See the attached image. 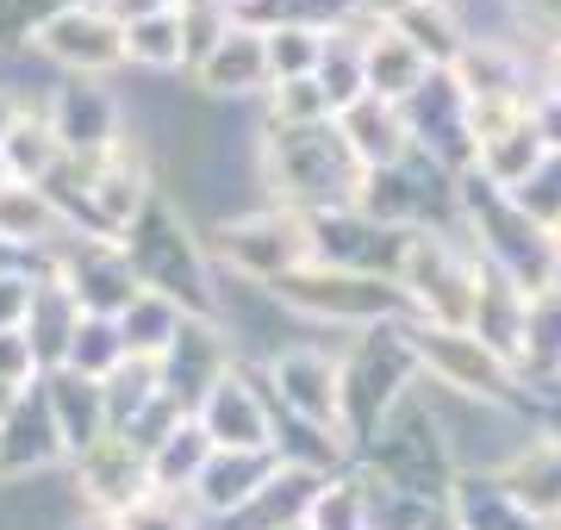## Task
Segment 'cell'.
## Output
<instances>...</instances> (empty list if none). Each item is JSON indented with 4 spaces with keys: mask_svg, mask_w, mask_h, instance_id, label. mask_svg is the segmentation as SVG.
<instances>
[{
    "mask_svg": "<svg viewBox=\"0 0 561 530\" xmlns=\"http://www.w3.org/2000/svg\"><path fill=\"white\" fill-rule=\"evenodd\" d=\"M256 175L262 200L287 206L300 219L343 212L362 194V163L337 138V119L324 125H256Z\"/></svg>",
    "mask_w": 561,
    "mask_h": 530,
    "instance_id": "cell-1",
    "label": "cell"
},
{
    "mask_svg": "<svg viewBox=\"0 0 561 530\" xmlns=\"http://www.w3.org/2000/svg\"><path fill=\"white\" fill-rule=\"evenodd\" d=\"M119 250L138 275V287L175 300L194 319H219V268H213V250H206L194 212L175 206V194H157L144 206L138 219L125 224Z\"/></svg>",
    "mask_w": 561,
    "mask_h": 530,
    "instance_id": "cell-2",
    "label": "cell"
},
{
    "mask_svg": "<svg viewBox=\"0 0 561 530\" xmlns=\"http://www.w3.org/2000/svg\"><path fill=\"white\" fill-rule=\"evenodd\" d=\"M393 287H400L412 325L468 331V312H474V293H481V256L461 238V224H431V231L405 238Z\"/></svg>",
    "mask_w": 561,
    "mask_h": 530,
    "instance_id": "cell-3",
    "label": "cell"
},
{
    "mask_svg": "<svg viewBox=\"0 0 561 530\" xmlns=\"http://www.w3.org/2000/svg\"><path fill=\"white\" fill-rule=\"evenodd\" d=\"M419 381L424 368H419V344H412V319H387V325L356 331L343 344V437H350V449L368 443L381 430V418Z\"/></svg>",
    "mask_w": 561,
    "mask_h": 530,
    "instance_id": "cell-4",
    "label": "cell"
},
{
    "mask_svg": "<svg viewBox=\"0 0 561 530\" xmlns=\"http://www.w3.org/2000/svg\"><path fill=\"white\" fill-rule=\"evenodd\" d=\"M201 238L213 250V268L231 275V281H250V287H275L280 275H294V268L312 263V224L275 200L243 206L231 219L206 224Z\"/></svg>",
    "mask_w": 561,
    "mask_h": 530,
    "instance_id": "cell-5",
    "label": "cell"
},
{
    "mask_svg": "<svg viewBox=\"0 0 561 530\" xmlns=\"http://www.w3.org/2000/svg\"><path fill=\"white\" fill-rule=\"evenodd\" d=\"M268 293H275L300 325H337V331H350V337L368 331V325H387V319H405L400 287L381 281V275H356V268L306 263V268H294V275H280Z\"/></svg>",
    "mask_w": 561,
    "mask_h": 530,
    "instance_id": "cell-6",
    "label": "cell"
},
{
    "mask_svg": "<svg viewBox=\"0 0 561 530\" xmlns=\"http://www.w3.org/2000/svg\"><path fill=\"white\" fill-rule=\"evenodd\" d=\"M250 368L262 375V388H268L280 418H300V425H319V430H337L343 437V349L280 344L268 362H250Z\"/></svg>",
    "mask_w": 561,
    "mask_h": 530,
    "instance_id": "cell-7",
    "label": "cell"
},
{
    "mask_svg": "<svg viewBox=\"0 0 561 530\" xmlns=\"http://www.w3.org/2000/svg\"><path fill=\"white\" fill-rule=\"evenodd\" d=\"M412 344H419V368L424 381L443 393H461V400H500V406H530L518 368L493 356V349L474 337V331H437V325H412Z\"/></svg>",
    "mask_w": 561,
    "mask_h": 530,
    "instance_id": "cell-8",
    "label": "cell"
},
{
    "mask_svg": "<svg viewBox=\"0 0 561 530\" xmlns=\"http://www.w3.org/2000/svg\"><path fill=\"white\" fill-rule=\"evenodd\" d=\"M38 268H44V275H57V281L76 293V307L94 312V319H119V312L144 293L138 275H131V263H125L119 238H88V231H69V238H62Z\"/></svg>",
    "mask_w": 561,
    "mask_h": 530,
    "instance_id": "cell-9",
    "label": "cell"
},
{
    "mask_svg": "<svg viewBox=\"0 0 561 530\" xmlns=\"http://www.w3.org/2000/svg\"><path fill=\"white\" fill-rule=\"evenodd\" d=\"M32 57H44L57 76L106 82L113 69H125V25L106 13L101 0H76L32 38Z\"/></svg>",
    "mask_w": 561,
    "mask_h": 530,
    "instance_id": "cell-10",
    "label": "cell"
},
{
    "mask_svg": "<svg viewBox=\"0 0 561 530\" xmlns=\"http://www.w3.org/2000/svg\"><path fill=\"white\" fill-rule=\"evenodd\" d=\"M400 113L419 157L443 163L449 175H468V163H474V106H468V94H461V82L449 69H437Z\"/></svg>",
    "mask_w": 561,
    "mask_h": 530,
    "instance_id": "cell-11",
    "label": "cell"
},
{
    "mask_svg": "<svg viewBox=\"0 0 561 530\" xmlns=\"http://www.w3.org/2000/svg\"><path fill=\"white\" fill-rule=\"evenodd\" d=\"M44 119L62 138L69 157H101L125 138V94L113 82H88V76H62L50 94H44Z\"/></svg>",
    "mask_w": 561,
    "mask_h": 530,
    "instance_id": "cell-12",
    "label": "cell"
},
{
    "mask_svg": "<svg viewBox=\"0 0 561 530\" xmlns=\"http://www.w3.org/2000/svg\"><path fill=\"white\" fill-rule=\"evenodd\" d=\"M194 425L213 437V449H275V400L262 388V375L238 362L219 388H206L194 406Z\"/></svg>",
    "mask_w": 561,
    "mask_h": 530,
    "instance_id": "cell-13",
    "label": "cell"
},
{
    "mask_svg": "<svg viewBox=\"0 0 561 530\" xmlns=\"http://www.w3.org/2000/svg\"><path fill=\"white\" fill-rule=\"evenodd\" d=\"M312 224V263L324 268H356V275H381L393 281V268H400V250L412 231H393V224L368 219L362 206H343V212H319Z\"/></svg>",
    "mask_w": 561,
    "mask_h": 530,
    "instance_id": "cell-14",
    "label": "cell"
},
{
    "mask_svg": "<svg viewBox=\"0 0 561 530\" xmlns=\"http://www.w3.org/2000/svg\"><path fill=\"white\" fill-rule=\"evenodd\" d=\"M69 481H76V506L106 511V518H125V511L150 493V456L113 430V437H101L88 456L69 462Z\"/></svg>",
    "mask_w": 561,
    "mask_h": 530,
    "instance_id": "cell-15",
    "label": "cell"
},
{
    "mask_svg": "<svg viewBox=\"0 0 561 530\" xmlns=\"http://www.w3.org/2000/svg\"><path fill=\"white\" fill-rule=\"evenodd\" d=\"M187 76H194V88H201L206 101L262 106V94L275 88V76H268V38H262L256 25L231 20V25H225V38L213 44Z\"/></svg>",
    "mask_w": 561,
    "mask_h": 530,
    "instance_id": "cell-16",
    "label": "cell"
},
{
    "mask_svg": "<svg viewBox=\"0 0 561 530\" xmlns=\"http://www.w3.org/2000/svg\"><path fill=\"white\" fill-rule=\"evenodd\" d=\"M231 368H238V349H231V337H225L219 319H187L181 337L162 349L157 375H162V393L194 412L206 400V388H219Z\"/></svg>",
    "mask_w": 561,
    "mask_h": 530,
    "instance_id": "cell-17",
    "label": "cell"
},
{
    "mask_svg": "<svg viewBox=\"0 0 561 530\" xmlns=\"http://www.w3.org/2000/svg\"><path fill=\"white\" fill-rule=\"evenodd\" d=\"M50 469H69V449H62L57 418L44 406V388L32 381L20 406L0 418V487L38 481V474H50Z\"/></svg>",
    "mask_w": 561,
    "mask_h": 530,
    "instance_id": "cell-18",
    "label": "cell"
},
{
    "mask_svg": "<svg viewBox=\"0 0 561 530\" xmlns=\"http://www.w3.org/2000/svg\"><path fill=\"white\" fill-rule=\"evenodd\" d=\"M280 469V456L275 449H213V462H206V474L194 481V511H201L206 525L219 530V525H231L250 499L262 493V481Z\"/></svg>",
    "mask_w": 561,
    "mask_h": 530,
    "instance_id": "cell-19",
    "label": "cell"
},
{
    "mask_svg": "<svg viewBox=\"0 0 561 530\" xmlns=\"http://www.w3.org/2000/svg\"><path fill=\"white\" fill-rule=\"evenodd\" d=\"M76 224L62 219V206L44 194V187H0V256L7 263H25V268H38L50 250L69 238Z\"/></svg>",
    "mask_w": 561,
    "mask_h": 530,
    "instance_id": "cell-20",
    "label": "cell"
},
{
    "mask_svg": "<svg viewBox=\"0 0 561 530\" xmlns=\"http://www.w3.org/2000/svg\"><path fill=\"white\" fill-rule=\"evenodd\" d=\"M38 388H44L50 418H57V437H62V449H69V462L88 456L101 437H113L101 381H88V375H76V368H50V375H38Z\"/></svg>",
    "mask_w": 561,
    "mask_h": 530,
    "instance_id": "cell-21",
    "label": "cell"
},
{
    "mask_svg": "<svg viewBox=\"0 0 561 530\" xmlns=\"http://www.w3.org/2000/svg\"><path fill=\"white\" fill-rule=\"evenodd\" d=\"M337 138L350 143V157L362 163V175H381V169H393V163L412 157L405 113L400 106H387V101H375V94H362L356 106H343L337 113Z\"/></svg>",
    "mask_w": 561,
    "mask_h": 530,
    "instance_id": "cell-22",
    "label": "cell"
},
{
    "mask_svg": "<svg viewBox=\"0 0 561 530\" xmlns=\"http://www.w3.org/2000/svg\"><path fill=\"white\" fill-rule=\"evenodd\" d=\"M500 481H505V493L537 518V525L561 530V437L537 430V437H530V443L500 469Z\"/></svg>",
    "mask_w": 561,
    "mask_h": 530,
    "instance_id": "cell-23",
    "label": "cell"
},
{
    "mask_svg": "<svg viewBox=\"0 0 561 530\" xmlns=\"http://www.w3.org/2000/svg\"><path fill=\"white\" fill-rule=\"evenodd\" d=\"M32 275H38V281H32V307H25L20 337L32 344L38 375H50V368H62V356H69V337H76V325H81V307L57 275H44V268H32Z\"/></svg>",
    "mask_w": 561,
    "mask_h": 530,
    "instance_id": "cell-24",
    "label": "cell"
},
{
    "mask_svg": "<svg viewBox=\"0 0 561 530\" xmlns=\"http://www.w3.org/2000/svg\"><path fill=\"white\" fill-rule=\"evenodd\" d=\"M362 62H368V94H375V101H387V106H405L424 82H431V76H437L400 25H368Z\"/></svg>",
    "mask_w": 561,
    "mask_h": 530,
    "instance_id": "cell-25",
    "label": "cell"
},
{
    "mask_svg": "<svg viewBox=\"0 0 561 530\" xmlns=\"http://www.w3.org/2000/svg\"><path fill=\"white\" fill-rule=\"evenodd\" d=\"M524 325H530V293H524V287H512L505 275H493V268L481 263V293H474L468 331H474V337H481L493 356H505V362L518 368V356H524Z\"/></svg>",
    "mask_w": 561,
    "mask_h": 530,
    "instance_id": "cell-26",
    "label": "cell"
},
{
    "mask_svg": "<svg viewBox=\"0 0 561 530\" xmlns=\"http://www.w3.org/2000/svg\"><path fill=\"white\" fill-rule=\"evenodd\" d=\"M449 525L456 530H549L505 493L500 474H456V487H449Z\"/></svg>",
    "mask_w": 561,
    "mask_h": 530,
    "instance_id": "cell-27",
    "label": "cell"
},
{
    "mask_svg": "<svg viewBox=\"0 0 561 530\" xmlns=\"http://www.w3.org/2000/svg\"><path fill=\"white\" fill-rule=\"evenodd\" d=\"M319 481H324V474L287 469V462H280V469L262 481L256 499H250V506H243L231 525H219V530H287V525H306V511H312V493H319Z\"/></svg>",
    "mask_w": 561,
    "mask_h": 530,
    "instance_id": "cell-28",
    "label": "cell"
},
{
    "mask_svg": "<svg viewBox=\"0 0 561 530\" xmlns=\"http://www.w3.org/2000/svg\"><path fill=\"white\" fill-rule=\"evenodd\" d=\"M362 44H368V20H350L337 32H324V57H319V76L312 82L324 88L331 113L356 106L368 94V62H362Z\"/></svg>",
    "mask_w": 561,
    "mask_h": 530,
    "instance_id": "cell-29",
    "label": "cell"
},
{
    "mask_svg": "<svg viewBox=\"0 0 561 530\" xmlns=\"http://www.w3.org/2000/svg\"><path fill=\"white\" fill-rule=\"evenodd\" d=\"M62 157H69V150H62V138L50 131V119H44L38 101L25 106V119L7 131V143H0V163H7V175H13V182H25V187H44L62 169Z\"/></svg>",
    "mask_w": 561,
    "mask_h": 530,
    "instance_id": "cell-30",
    "label": "cell"
},
{
    "mask_svg": "<svg viewBox=\"0 0 561 530\" xmlns=\"http://www.w3.org/2000/svg\"><path fill=\"white\" fill-rule=\"evenodd\" d=\"M194 312H181L175 300H162V293H150L144 287L138 300L119 312V337H125V356L131 362H162V349L181 337V325H187Z\"/></svg>",
    "mask_w": 561,
    "mask_h": 530,
    "instance_id": "cell-31",
    "label": "cell"
},
{
    "mask_svg": "<svg viewBox=\"0 0 561 530\" xmlns=\"http://www.w3.org/2000/svg\"><path fill=\"white\" fill-rule=\"evenodd\" d=\"M206 462H213V437H206V430L194 425V412H187V418L150 449V487L157 493H194Z\"/></svg>",
    "mask_w": 561,
    "mask_h": 530,
    "instance_id": "cell-32",
    "label": "cell"
},
{
    "mask_svg": "<svg viewBox=\"0 0 561 530\" xmlns=\"http://www.w3.org/2000/svg\"><path fill=\"white\" fill-rule=\"evenodd\" d=\"M125 69L157 76V82L162 76H187V32H181V13L125 25Z\"/></svg>",
    "mask_w": 561,
    "mask_h": 530,
    "instance_id": "cell-33",
    "label": "cell"
},
{
    "mask_svg": "<svg viewBox=\"0 0 561 530\" xmlns=\"http://www.w3.org/2000/svg\"><path fill=\"white\" fill-rule=\"evenodd\" d=\"M306 525H312V530H375L368 481L356 474V462L319 481V493H312V511H306Z\"/></svg>",
    "mask_w": 561,
    "mask_h": 530,
    "instance_id": "cell-34",
    "label": "cell"
},
{
    "mask_svg": "<svg viewBox=\"0 0 561 530\" xmlns=\"http://www.w3.org/2000/svg\"><path fill=\"white\" fill-rule=\"evenodd\" d=\"M393 25L419 44V57L431 62V69H456L461 50H468L456 13H449V0H424V7H412V13H405V20H393Z\"/></svg>",
    "mask_w": 561,
    "mask_h": 530,
    "instance_id": "cell-35",
    "label": "cell"
},
{
    "mask_svg": "<svg viewBox=\"0 0 561 530\" xmlns=\"http://www.w3.org/2000/svg\"><path fill=\"white\" fill-rule=\"evenodd\" d=\"M119 362H125L119 319H94V312H81V325H76V337H69L62 368H76V375H88V381H106Z\"/></svg>",
    "mask_w": 561,
    "mask_h": 530,
    "instance_id": "cell-36",
    "label": "cell"
},
{
    "mask_svg": "<svg viewBox=\"0 0 561 530\" xmlns=\"http://www.w3.org/2000/svg\"><path fill=\"white\" fill-rule=\"evenodd\" d=\"M101 388H106V418H113V430H125L131 418H144L162 400V375H157V362H131L125 356Z\"/></svg>",
    "mask_w": 561,
    "mask_h": 530,
    "instance_id": "cell-37",
    "label": "cell"
},
{
    "mask_svg": "<svg viewBox=\"0 0 561 530\" xmlns=\"http://www.w3.org/2000/svg\"><path fill=\"white\" fill-rule=\"evenodd\" d=\"M268 38V76L275 82H312L324 57V32H306V25H275L262 32Z\"/></svg>",
    "mask_w": 561,
    "mask_h": 530,
    "instance_id": "cell-38",
    "label": "cell"
},
{
    "mask_svg": "<svg viewBox=\"0 0 561 530\" xmlns=\"http://www.w3.org/2000/svg\"><path fill=\"white\" fill-rule=\"evenodd\" d=\"M337 119L319 82H275L262 94V125H324Z\"/></svg>",
    "mask_w": 561,
    "mask_h": 530,
    "instance_id": "cell-39",
    "label": "cell"
},
{
    "mask_svg": "<svg viewBox=\"0 0 561 530\" xmlns=\"http://www.w3.org/2000/svg\"><path fill=\"white\" fill-rule=\"evenodd\" d=\"M505 200L518 206L524 219H537V224H549V231H556V224H561V157H556V150H549V157H542V163L530 169V175H524Z\"/></svg>",
    "mask_w": 561,
    "mask_h": 530,
    "instance_id": "cell-40",
    "label": "cell"
},
{
    "mask_svg": "<svg viewBox=\"0 0 561 530\" xmlns=\"http://www.w3.org/2000/svg\"><path fill=\"white\" fill-rule=\"evenodd\" d=\"M119 530H213V525L194 511L187 493H157V487H150L138 506L119 518Z\"/></svg>",
    "mask_w": 561,
    "mask_h": 530,
    "instance_id": "cell-41",
    "label": "cell"
},
{
    "mask_svg": "<svg viewBox=\"0 0 561 530\" xmlns=\"http://www.w3.org/2000/svg\"><path fill=\"white\" fill-rule=\"evenodd\" d=\"M62 7H76V0H0V57L32 50V38L57 20Z\"/></svg>",
    "mask_w": 561,
    "mask_h": 530,
    "instance_id": "cell-42",
    "label": "cell"
},
{
    "mask_svg": "<svg viewBox=\"0 0 561 530\" xmlns=\"http://www.w3.org/2000/svg\"><path fill=\"white\" fill-rule=\"evenodd\" d=\"M32 268L25 263H0V331H20L25 325V307H32Z\"/></svg>",
    "mask_w": 561,
    "mask_h": 530,
    "instance_id": "cell-43",
    "label": "cell"
},
{
    "mask_svg": "<svg viewBox=\"0 0 561 530\" xmlns=\"http://www.w3.org/2000/svg\"><path fill=\"white\" fill-rule=\"evenodd\" d=\"M0 381H13V388H32V381H38L32 344H25L20 331H0Z\"/></svg>",
    "mask_w": 561,
    "mask_h": 530,
    "instance_id": "cell-44",
    "label": "cell"
},
{
    "mask_svg": "<svg viewBox=\"0 0 561 530\" xmlns=\"http://www.w3.org/2000/svg\"><path fill=\"white\" fill-rule=\"evenodd\" d=\"M530 125H537L542 150H556V157H561V94L537 88V94H530Z\"/></svg>",
    "mask_w": 561,
    "mask_h": 530,
    "instance_id": "cell-45",
    "label": "cell"
},
{
    "mask_svg": "<svg viewBox=\"0 0 561 530\" xmlns=\"http://www.w3.org/2000/svg\"><path fill=\"white\" fill-rule=\"evenodd\" d=\"M106 13L119 25H138V20H162V13H181L187 0H101Z\"/></svg>",
    "mask_w": 561,
    "mask_h": 530,
    "instance_id": "cell-46",
    "label": "cell"
},
{
    "mask_svg": "<svg viewBox=\"0 0 561 530\" xmlns=\"http://www.w3.org/2000/svg\"><path fill=\"white\" fill-rule=\"evenodd\" d=\"M356 7H362L368 25H393V20H405L412 7H424V0H356Z\"/></svg>",
    "mask_w": 561,
    "mask_h": 530,
    "instance_id": "cell-47",
    "label": "cell"
},
{
    "mask_svg": "<svg viewBox=\"0 0 561 530\" xmlns=\"http://www.w3.org/2000/svg\"><path fill=\"white\" fill-rule=\"evenodd\" d=\"M25 106H32V101H25L20 88H7V82H0V143H7V131H13V125L25 119Z\"/></svg>",
    "mask_w": 561,
    "mask_h": 530,
    "instance_id": "cell-48",
    "label": "cell"
},
{
    "mask_svg": "<svg viewBox=\"0 0 561 530\" xmlns=\"http://www.w3.org/2000/svg\"><path fill=\"white\" fill-rule=\"evenodd\" d=\"M537 88L561 94V44H542V50H537Z\"/></svg>",
    "mask_w": 561,
    "mask_h": 530,
    "instance_id": "cell-49",
    "label": "cell"
},
{
    "mask_svg": "<svg viewBox=\"0 0 561 530\" xmlns=\"http://www.w3.org/2000/svg\"><path fill=\"white\" fill-rule=\"evenodd\" d=\"M62 530H119V518H106V511H88V506H76L69 518H62Z\"/></svg>",
    "mask_w": 561,
    "mask_h": 530,
    "instance_id": "cell-50",
    "label": "cell"
},
{
    "mask_svg": "<svg viewBox=\"0 0 561 530\" xmlns=\"http://www.w3.org/2000/svg\"><path fill=\"white\" fill-rule=\"evenodd\" d=\"M20 400H25V388H13V381H0V418H7V412L20 406Z\"/></svg>",
    "mask_w": 561,
    "mask_h": 530,
    "instance_id": "cell-51",
    "label": "cell"
},
{
    "mask_svg": "<svg viewBox=\"0 0 561 530\" xmlns=\"http://www.w3.org/2000/svg\"><path fill=\"white\" fill-rule=\"evenodd\" d=\"M225 7H231V13H243V7H256V0H225Z\"/></svg>",
    "mask_w": 561,
    "mask_h": 530,
    "instance_id": "cell-52",
    "label": "cell"
},
{
    "mask_svg": "<svg viewBox=\"0 0 561 530\" xmlns=\"http://www.w3.org/2000/svg\"><path fill=\"white\" fill-rule=\"evenodd\" d=\"M0 187H13V175H7V163H0Z\"/></svg>",
    "mask_w": 561,
    "mask_h": 530,
    "instance_id": "cell-53",
    "label": "cell"
},
{
    "mask_svg": "<svg viewBox=\"0 0 561 530\" xmlns=\"http://www.w3.org/2000/svg\"><path fill=\"white\" fill-rule=\"evenodd\" d=\"M556 256H561V224H556Z\"/></svg>",
    "mask_w": 561,
    "mask_h": 530,
    "instance_id": "cell-54",
    "label": "cell"
},
{
    "mask_svg": "<svg viewBox=\"0 0 561 530\" xmlns=\"http://www.w3.org/2000/svg\"><path fill=\"white\" fill-rule=\"evenodd\" d=\"M287 530H312V525H287Z\"/></svg>",
    "mask_w": 561,
    "mask_h": 530,
    "instance_id": "cell-55",
    "label": "cell"
}]
</instances>
